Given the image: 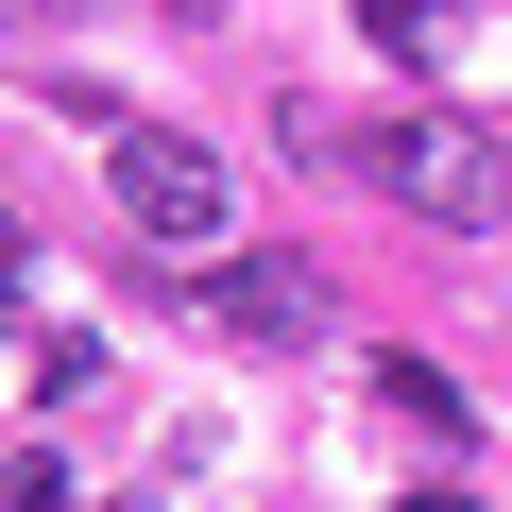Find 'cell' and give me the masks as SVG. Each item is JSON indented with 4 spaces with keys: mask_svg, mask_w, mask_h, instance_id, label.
Wrapping results in <instances>:
<instances>
[{
    "mask_svg": "<svg viewBox=\"0 0 512 512\" xmlns=\"http://www.w3.org/2000/svg\"><path fill=\"white\" fill-rule=\"evenodd\" d=\"M342 154H359L410 222H444V239H495V222H512V137H478L461 103H393V120L342 137Z\"/></svg>",
    "mask_w": 512,
    "mask_h": 512,
    "instance_id": "6da1fadb",
    "label": "cell"
},
{
    "mask_svg": "<svg viewBox=\"0 0 512 512\" xmlns=\"http://www.w3.org/2000/svg\"><path fill=\"white\" fill-rule=\"evenodd\" d=\"M103 171H120V222H137V239H222V205H239V171H222L188 120H120Z\"/></svg>",
    "mask_w": 512,
    "mask_h": 512,
    "instance_id": "7a4b0ae2",
    "label": "cell"
},
{
    "mask_svg": "<svg viewBox=\"0 0 512 512\" xmlns=\"http://www.w3.org/2000/svg\"><path fill=\"white\" fill-rule=\"evenodd\" d=\"M205 325L256 342V359H308V342H325V274H308L291 239H256V256H222V274H205Z\"/></svg>",
    "mask_w": 512,
    "mask_h": 512,
    "instance_id": "3957f363",
    "label": "cell"
},
{
    "mask_svg": "<svg viewBox=\"0 0 512 512\" xmlns=\"http://www.w3.org/2000/svg\"><path fill=\"white\" fill-rule=\"evenodd\" d=\"M376 410H393L410 444H478V410H461V376H444V359H376Z\"/></svg>",
    "mask_w": 512,
    "mask_h": 512,
    "instance_id": "277c9868",
    "label": "cell"
},
{
    "mask_svg": "<svg viewBox=\"0 0 512 512\" xmlns=\"http://www.w3.org/2000/svg\"><path fill=\"white\" fill-rule=\"evenodd\" d=\"M0 325H18V222H0Z\"/></svg>",
    "mask_w": 512,
    "mask_h": 512,
    "instance_id": "5b68a950",
    "label": "cell"
},
{
    "mask_svg": "<svg viewBox=\"0 0 512 512\" xmlns=\"http://www.w3.org/2000/svg\"><path fill=\"white\" fill-rule=\"evenodd\" d=\"M393 512H478V495H393Z\"/></svg>",
    "mask_w": 512,
    "mask_h": 512,
    "instance_id": "8992f818",
    "label": "cell"
},
{
    "mask_svg": "<svg viewBox=\"0 0 512 512\" xmlns=\"http://www.w3.org/2000/svg\"><path fill=\"white\" fill-rule=\"evenodd\" d=\"M171 18H205V0H171Z\"/></svg>",
    "mask_w": 512,
    "mask_h": 512,
    "instance_id": "52a82bcc",
    "label": "cell"
}]
</instances>
